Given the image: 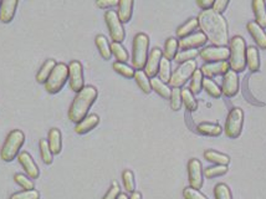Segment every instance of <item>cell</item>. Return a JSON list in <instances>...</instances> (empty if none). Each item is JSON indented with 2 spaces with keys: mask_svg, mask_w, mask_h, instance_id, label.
<instances>
[{
  "mask_svg": "<svg viewBox=\"0 0 266 199\" xmlns=\"http://www.w3.org/2000/svg\"><path fill=\"white\" fill-rule=\"evenodd\" d=\"M47 143L52 155H60L63 149V137L59 129H51L47 134Z\"/></svg>",
  "mask_w": 266,
  "mask_h": 199,
  "instance_id": "ffe728a7",
  "label": "cell"
},
{
  "mask_svg": "<svg viewBox=\"0 0 266 199\" xmlns=\"http://www.w3.org/2000/svg\"><path fill=\"white\" fill-rule=\"evenodd\" d=\"M170 107L173 111H179L182 107V90L180 89H172L170 94Z\"/></svg>",
  "mask_w": 266,
  "mask_h": 199,
  "instance_id": "7bdbcfd3",
  "label": "cell"
},
{
  "mask_svg": "<svg viewBox=\"0 0 266 199\" xmlns=\"http://www.w3.org/2000/svg\"><path fill=\"white\" fill-rule=\"evenodd\" d=\"M39 147H40V155H41L42 162L45 165H51L52 163V153L50 151L49 143H47V139H40L39 142Z\"/></svg>",
  "mask_w": 266,
  "mask_h": 199,
  "instance_id": "60d3db41",
  "label": "cell"
},
{
  "mask_svg": "<svg viewBox=\"0 0 266 199\" xmlns=\"http://www.w3.org/2000/svg\"><path fill=\"white\" fill-rule=\"evenodd\" d=\"M149 37L143 33H138L133 39L132 45V65L138 70H143L148 59Z\"/></svg>",
  "mask_w": 266,
  "mask_h": 199,
  "instance_id": "277c9868",
  "label": "cell"
},
{
  "mask_svg": "<svg viewBox=\"0 0 266 199\" xmlns=\"http://www.w3.org/2000/svg\"><path fill=\"white\" fill-rule=\"evenodd\" d=\"M228 5H229V0H215L214 4H213V8H211V10H214L215 13H218L222 15V13H224Z\"/></svg>",
  "mask_w": 266,
  "mask_h": 199,
  "instance_id": "681fc988",
  "label": "cell"
},
{
  "mask_svg": "<svg viewBox=\"0 0 266 199\" xmlns=\"http://www.w3.org/2000/svg\"><path fill=\"white\" fill-rule=\"evenodd\" d=\"M214 194L215 199H233L232 192H230L229 187L224 183H219L215 186Z\"/></svg>",
  "mask_w": 266,
  "mask_h": 199,
  "instance_id": "f6af8a7d",
  "label": "cell"
},
{
  "mask_svg": "<svg viewBox=\"0 0 266 199\" xmlns=\"http://www.w3.org/2000/svg\"><path fill=\"white\" fill-rule=\"evenodd\" d=\"M198 19L197 18H191L189 20L185 21L183 25H180L177 29V36L179 39H184V37L189 36V35L193 34L194 30H197L198 28Z\"/></svg>",
  "mask_w": 266,
  "mask_h": 199,
  "instance_id": "484cf974",
  "label": "cell"
},
{
  "mask_svg": "<svg viewBox=\"0 0 266 199\" xmlns=\"http://www.w3.org/2000/svg\"><path fill=\"white\" fill-rule=\"evenodd\" d=\"M100 123V117L96 113H92V115H87L81 122H78L75 127V132L77 134H85L87 132L92 131L95 127Z\"/></svg>",
  "mask_w": 266,
  "mask_h": 199,
  "instance_id": "d6986e66",
  "label": "cell"
},
{
  "mask_svg": "<svg viewBox=\"0 0 266 199\" xmlns=\"http://www.w3.org/2000/svg\"><path fill=\"white\" fill-rule=\"evenodd\" d=\"M67 66L70 89L76 94H78L85 87L84 68H82V65L78 61H71Z\"/></svg>",
  "mask_w": 266,
  "mask_h": 199,
  "instance_id": "30bf717a",
  "label": "cell"
},
{
  "mask_svg": "<svg viewBox=\"0 0 266 199\" xmlns=\"http://www.w3.org/2000/svg\"><path fill=\"white\" fill-rule=\"evenodd\" d=\"M18 4V0H4L1 3V8H0V21L1 23L8 24L13 20Z\"/></svg>",
  "mask_w": 266,
  "mask_h": 199,
  "instance_id": "ac0fdd59",
  "label": "cell"
},
{
  "mask_svg": "<svg viewBox=\"0 0 266 199\" xmlns=\"http://www.w3.org/2000/svg\"><path fill=\"white\" fill-rule=\"evenodd\" d=\"M97 95L99 92L94 86H85L81 91L76 94L70 106V110H68V118L71 122L77 125L86 117L89 110L96 101Z\"/></svg>",
  "mask_w": 266,
  "mask_h": 199,
  "instance_id": "7a4b0ae2",
  "label": "cell"
},
{
  "mask_svg": "<svg viewBox=\"0 0 266 199\" xmlns=\"http://www.w3.org/2000/svg\"><path fill=\"white\" fill-rule=\"evenodd\" d=\"M113 70L117 73H120V75H122L123 77H127V79L134 77V72H136V71L133 70L131 66H128L127 64L118 63V61H116V63L113 64Z\"/></svg>",
  "mask_w": 266,
  "mask_h": 199,
  "instance_id": "b9f144b4",
  "label": "cell"
},
{
  "mask_svg": "<svg viewBox=\"0 0 266 199\" xmlns=\"http://www.w3.org/2000/svg\"><path fill=\"white\" fill-rule=\"evenodd\" d=\"M196 70H197L196 60L180 64V65L175 68L174 72L172 73L169 85L173 89H179L183 85H185V82L188 81L189 79H192V76H193V73L196 72Z\"/></svg>",
  "mask_w": 266,
  "mask_h": 199,
  "instance_id": "52a82bcc",
  "label": "cell"
},
{
  "mask_svg": "<svg viewBox=\"0 0 266 199\" xmlns=\"http://www.w3.org/2000/svg\"><path fill=\"white\" fill-rule=\"evenodd\" d=\"M197 4H198L199 8H201L203 10H209V9L213 8L214 0H198Z\"/></svg>",
  "mask_w": 266,
  "mask_h": 199,
  "instance_id": "816d5d0a",
  "label": "cell"
},
{
  "mask_svg": "<svg viewBox=\"0 0 266 199\" xmlns=\"http://www.w3.org/2000/svg\"><path fill=\"white\" fill-rule=\"evenodd\" d=\"M200 58L205 61L206 64L209 63H220V61H228L230 58V51L227 46L219 47V46H206L200 50L199 53Z\"/></svg>",
  "mask_w": 266,
  "mask_h": 199,
  "instance_id": "8fae6325",
  "label": "cell"
},
{
  "mask_svg": "<svg viewBox=\"0 0 266 199\" xmlns=\"http://www.w3.org/2000/svg\"><path fill=\"white\" fill-rule=\"evenodd\" d=\"M188 178L191 188L198 191L203 187V168L201 163L196 158H192L188 162Z\"/></svg>",
  "mask_w": 266,
  "mask_h": 199,
  "instance_id": "7c38bea8",
  "label": "cell"
},
{
  "mask_svg": "<svg viewBox=\"0 0 266 199\" xmlns=\"http://www.w3.org/2000/svg\"><path fill=\"white\" fill-rule=\"evenodd\" d=\"M55 66H56V61L52 60V59H49V60L45 61L44 65L41 66V68L37 71L36 81L39 82V84H45L46 80L49 79L50 75H51L52 70L55 68Z\"/></svg>",
  "mask_w": 266,
  "mask_h": 199,
  "instance_id": "4316f807",
  "label": "cell"
},
{
  "mask_svg": "<svg viewBox=\"0 0 266 199\" xmlns=\"http://www.w3.org/2000/svg\"><path fill=\"white\" fill-rule=\"evenodd\" d=\"M9 199H40V193L36 189L32 191H21L18 193H14Z\"/></svg>",
  "mask_w": 266,
  "mask_h": 199,
  "instance_id": "bcb514c9",
  "label": "cell"
},
{
  "mask_svg": "<svg viewBox=\"0 0 266 199\" xmlns=\"http://www.w3.org/2000/svg\"><path fill=\"white\" fill-rule=\"evenodd\" d=\"M111 53H112V55H115V58L117 59L118 63L126 64V61L128 60L127 50H126L120 42H112V44H111Z\"/></svg>",
  "mask_w": 266,
  "mask_h": 199,
  "instance_id": "8d00e7d4",
  "label": "cell"
},
{
  "mask_svg": "<svg viewBox=\"0 0 266 199\" xmlns=\"http://www.w3.org/2000/svg\"><path fill=\"white\" fill-rule=\"evenodd\" d=\"M178 47H179V42L175 37H169L167 39L165 44V51H163V55H165V59L167 60H174L175 55L178 54Z\"/></svg>",
  "mask_w": 266,
  "mask_h": 199,
  "instance_id": "d6a6232c",
  "label": "cell"
},
{
  "mask_svg": "<svg viewBox=\"0 0 266 199\" xmlns=\"http://www.w3.org/2000/svg\"><path fill=\"white\" fill-rule=\"evenodd\" d=\"M117 199H130L127 197V194H125V193H121L120 196H118V198Z\"/></svg>",
  "mask_w": 266,
  "mask_h": 199,
  "instance_id": "db71d44e",
  "label": "cell"
},
{
  "mask_svg": "<svg viewBox=\"0 0 266 199\" xmlns=\"http://www.w3.org/2000/svg\"><path fill=\"white\" fill-rule=\"evenodd\" d=\"M95 42H96V46L99 49L100 55L102 56V59L103 60H110L112 53H111V45L108 42L107 37L103 36V35H97Z\"/></svg>",
  "mask_w": 266,
  "mask_h": 199,
  "instance_id": "d4e9b609",
  "label": "cell"
},
{
  "mask_svg": "<svg viewBox=\"0 0 266 199\" xmlns=\"http://www.w3.org/2000/svg\"><path fill=\"white\" fill-rule=\"evenodd\" d=\"M248 30L250 33V35L253 36V39L255 40L256 45H258L260 49L265 50L266 49V33L265 30L261 27H259L255 21H250L248 23Z\"/></svg>",
  "mask_w": 266,
  "mask_h": 199,
  "instance_id": "44dd1931",
  "label": "cell"
},
{
  "mask_svg": "<svg viewBox=\"0 0 266 199\" xmlns=\"http://www.w3.org/2000/svg\"><path fill=\"white\" fill-rule=\"evenodd\" d=\"M183 196H184L185 199H208L205 196H203L200 192L191 188V187H188V188H185L184 191H183Z\"/></svg>",
  "mask_w": 266,
  "mask_h": 199,
  "instance_id": "7dc6e473",
  "label": "cell"
},
{
  "mask_svg": "<svg viewBox=\"0 0 266 199\" xmlns=\"http://www.w3.org/2000/svg\"><path fill=\"white\" fill-rule=\"evenodd\" d=\"M133 5H134V3L132 0H121V1H118L117 15L122 24H127L132 18Z\"/></svg>",
  "mask_w": 266,
  "mask_h": 199,
  "instance_id": "7402d4cb",
  "label": "cell"
},
{
  "mask_svg": "<svg viewBox=\"0 0 266 199\" xmlns=\"http://www.w3.org/2000/svg\"><path fill=\"white\" fill-rule=\"evenodd\" d=\"M14 179H15L16 183H18L24 191H32V189H34V182H33L29 177L24 176L21 173H16L15 176H14Z\"/></svg>",
  "mask_w": 266,
  "mask_h": 199,
  "instance_id": "ee69618b",
  "label": "cell"
},
{
  "mask_svg": "<svg viewBox=\"0 0 266 199\" xmlns=\"http://www.w3.org/2000/svg\"><path fill=\"white\" fill-rule=\"evenodd\" d=\"M130 199H142V194L139 193V192H133V193L131 194Z\"/></svg>",
  "mask_w": 266,
  "mask_h": 199,
  "instance_id": "f5cc1de1",
  "label": "cell"
},
{
  "mask_svg": "<svg viewBox=\"0 0 266 199\" xmlns=\"http://www.w3.org/2000/svg\"><path fill=\"white\" fill-rule=\"evenodd\" d=\"M229 65L234 72H243L246 67V42L236 35L230 40Z\"/></svg>",
  "mask_w": 266,
  "mask_h": 199,
  "instance_id": "3957f363",
  "label": "cell"
},
{
  "mask_svg": "<svg viewBox=\"0 0 266 199\" xmlns=\"http://www.w3.org/2000/svg\"><path fill=\"white\" fill-rule=\"evenodd\" d=\"M239 91V77L237 73L233 70H229L224 75L222 85V94L227 97H233Z\"/></svg>",
  "mask_w": 266,
  "mask_h": 199,
  "instance_id": "5bb4252c",
  "label": "cell"
},
{
  "mask_svg": "<svg viewBox=\"0 0 266 199\" xmlns=\"http://www.w3.org/2000/svg\"><path fill=\"white\" fill-rule=\"evenodd\" d=\"M204 157L209 162L214 163L215 166H228L230 163L229 156L224 155V153L217 152V151H206L204 152Z\"/></svg>",
  "mask_w": 266,
  "mask_h": 199,
  "instance_id": "83f0119b",
  "label": "cell"
},
{
  "mask_svg": "<svg viewBox=\"0 0 266 199\" xmlns=\"http://www.w3.org/2000/svg\"><path fill=\"white\" fill-rule=\"evenodd\" d=\"M96 5L101 9H108L118 6V1L117 0H99V1H96Z\"/></svg>",
  "mask_w": 266,
  "mask_h": 199,
  "instance_id": "f907efd6",
  "label": "cell"
},
{
  "mask_svg": "<svg viewBox=\"0 0 266 199\" xmlns=\"http://www.w3.org/2000/svg\"><path fill=\"white\" fill-rule=\"evenodd\" d=\"M159 80L165 84H169L170 77H172V66H170V61L163 58L161 60V65H159L158 70Z\"/></svg>",
  "mask_w": 266,
  "mask_h": 199,
  "instance_id": "1f68e13d",
  "label": "cell"
},
{
  "mask_svg": "<svg viewBox=\"0 0 266 199\" xmlns=\"http://www.w3.org/2000/svg\"><path fill=\"white\" fill-rule=\"evenodd\" d=\"M151 86L152 91H156L161 97H163V99L166 100L170 99L172 90L169 89V86H168L167 84L162 82L159 79H157V77H153V79H151Z\"/></svg>",
  "mask_w": 266,
  "mask_h": 199,
  "instance_id": "f1b7e54d",
  "label": "cell"
},
{
  "mask_svg": "<svg viewBox=\"0 0 266 199\" xmlns=\"http://www.w3.org/2000/svg\"><path fill=\"white\" fill-rule=\"evenodd\" d=\"M199 55V51L197 49H191V50H182L179 53L175 55L174 60L178 64H184L188 63V61L194 60L197 59V56Z\"/></svg>",
  "mask_w": 266,
  "mask_h": 199,
  "instance_id": "d590c367",
  "label": "cell"
},
{
  "mask_svg": "<svg viewBox=\"0 0 266 199\" xmlns=\"http://www.w3.org/2000/svg\"><path fill=\"white\" fill-rule=\"evenodd\" d=\"M244 123V113L240 108H233L225 121V134L230 138H237L240 136Z\"/></svg>",
  "mask_w": 266,
  "mask_h": 199,
  "instance_id": "ba28073f",
  "label": "cell"
},
{
  "mask_svg": "<svg viewBox=\"0 0 266 199\" xmlns=\"http://www.w3.org/2000/svg\"><path fill=\"white\" fill-rule=\"evenodd\" d=\"M203 89L205 90V91L208 92L211 97L218 99V97L222 96V89H220V87L218 86V85L215 84V82L211 79H206V77L205 79H203Z\"/></svg>",
  "mask_w": 266,
  "mask_h": 199,
  "instance_id": "74e56055",
  "label": "cell"
},
{
  "mask_svg": "<svg viewBox=\"0 0 266 199\" xmlns=\"http://www.w3.org/2000/svg\"><path fill=\"white\" fill-rule=\"evenodd\" d=\"M253 10L255 14V23L263 29L266 28V3L264 0H254Z\"/></svg>",
  "mask_w": 266,
  "mask_h": 199,
  "instance_id": "603a6c76",
  "label": "cell"
},
{
  "mask_svg": "<svg viewBox=\"0 0 266 199\" xmlns=\"http://www.w3.org/2000/svg\"><path fill=\"white\" fill-rule=\"evenodd\" d=\"M120 194V187H118L117 182H113L112 187L108 189L107 193L104 194V197L102 199H117Z\"/></svg>",
  "mask_w": 266,
  "mask_h": 199,
  "instance_id": "c3c4849f",
  "label": "cell"
},
{
  "mask_svg": "<svg viewBox=\"0 0 266 199\" xmlns=\"http://www.w3.org/2000/svg\"><path fill=\"white\" fill-rule=\"evenodd\" d=\"M18 161L19 163L23 166V168L25 169L26 174L29 176L30 179L39 178L40 169L37 168L36 163L34 162V160H33V157L29 153L25 152V151H24V152H20L18 156Z\"/></svg>",
  "mask_w": 266,
  "mask_h": 199,
  "instance_id": "2e32d148",
  "label": "cell"
},
{
  "mask_svg": "<svg viewBox=\"0 0 266 199\" xmlns=\"http://www.w3.org/2000/svg\"><path fill=\"white\" fill-rule=\"evenodd\" d=\"M133 79L136 80L138 87L144 92V94H151L152 92L151 79L147 76L143 70L136 71V72H134V77H133Z\"/></svg>",
  "mask_w": 266,
  "mask_h": 199,
  "instance_id": "4dcf8cb0",
  "label": "cell"
},
{
  "mask_svg": "<svg viewBox=\"0 0 266 199\" xmlns=\"http://www.w3.org/2000/svg\"><path fill=\"white\" fill-rule=\"evenodd\" d=\"M197 19L201 33L213 44V46H227L229 42V32L224 16L209 9L201 11Z\"/></svg>",
  "mask_w": 266,
  "mask_h": 199,
  "instance_id": "6da1fadb",
  "label": "cell"
},
{
  "mask_svg": "<svg viewBox=\"0 0 266 199\" xmlns=\"http://www.w3.org/2000/svg\"><path fill=\"white\" fill-rule=\"evenodd\" d=\"M122 181H123V186H125L126 191L130 192V193H133L136 192V182H134V176H133V172L130 169L123 170L122 173Z\"/></svg>",
  "mask_w": 266,
  "mask_h": 199,
  "instance_id": "ab89813d",
  "label": "cell"
},
{
  "mask_svg": "<svg viewBox=\"0 0 266 199\" xmlns=\"http://www.w3.org/2000/svg\"><path fill=\"white\" fill-rule=\"evenodd\" d=\"M162 59H163L162 50L158 49V47L152 49V51L148 55V59H147L146 66H144V73H146L149 79L156 77V75L158 73L159 65H161V60H162Z\"/></svg>",
  "mask_w": 266,
  "mask_h": 199,
  "instance_id": "4fadbf2b",
  "label": "cell"
},
{
  "mask_svg": "<svg viewBox=\"0 0 266 199\" xmlns=\"http://www.w3.org/2000/svg\"><path fill=\"white\" fill-rule=\"evenodd\" d=\"M182 102L185 106V108L191 112H194L198 108V102H197L196 97L189 89L182 90Z\"/></svg>",
  "mask_w": 266,
  "mask_h": 199,
  "instance_id": "836d02e7",
  "label": "cell"
},
{
  "mask_svg": "<svg viewBox=\"0 0 266 199\" xmlns=\"http://www.w3.org/2000/svg\"><path fill=\"white\" fill-rule=\"evenodd\" d=\"M24 142H25V134L20 130H13L8 134L3 144V148H1V152H0L1 160L4 162L14 161V158L19 156V152H20V148L23 147Z\"/></svg>",
  "mask_w": 266,
  "mask_h": 199,
  "instance_id": "5b68a950",
  "label": "cell"
},
{
  "mask_svg": "<svg viewBox=\"0 0 266 199\" xmlns=\"http://www.w3.org/2000/svg\"><path fill=\"white\" fill-rule=\"evenodd\" d=\"M228 172V166H214V167L205 168V170L203 172V174L205 176V178H215V177H220L227 174Z\"/></svg>",
  "mask_w": 266,
  "mask_h": 199,
  "instance_id": "f35d334b",
  "label": "cell"
},
{
  "mask_svg": "<svg viewBox=\"0 0 266 199\" xmlns=\"http://www.w3.org/2000/svg\"><path fill=\"white\" fill-rule=\"evenodd\" d=\"M206 41H208V39L205 37V35L201 32H198L184 37V39H180L178 42H179V47L182 50H191L203 46Z\"/></svg>",
  "mask_w": 266,
  "mask_h": 199,
  "instance_id": "e0dca14e",
  "label": "cell"
},
{
  "mask_svg": "<svg viewBox=\"0 0 266 199\" xmlns=\"http://www.w3.org/2000/svg\"><path fill=\"white\" fill-rule=\"evenodd\" d=\"M68 80V66L66 64L60 63L56 64L55 68L52 70L51 75L49 76V79L45 82V90H46L49 94L55 95L58 92H60L63 90V87L65 86L66 81Z\"/></svg>",
  "mask_w": 266,
  "mask_h": 199,
  "instance_id": "8992f818",
  "label": "cell"
},
{
  "mask_svg": "<svg viewBox=\"0 0 266 199\" xmlns=\"http://www.w3.org/2000/svg\"><path fill=\"white\" fill-rule=\"evenodd\" d=\"M246 65L251 72H256L260 68V58L255 46H249L246 49Z\"/></svg>",
  "mask_w": 266,
  "mask_h": 199,
  "instance_id": "cb8c5ba5",
  "label": "cell"
},
{
  "mask_svg": "<svg viewBox=\"0 0 266 199\" xmlns=\"http://www.w3.org/2000/svg\"><path fill=\"white\" fill-rule=\"evenodd\" d=\"M203 73L200 70H196V72L193 73V76L191 79V86L189 90L193 95L200 94L201 89H203Z\"/></svg>",
  "mask_w": 266,
  "mask_h": 199,
  "instance_id": "e575fe53",
  "label": "cell"
},
{
  "mask_svg": "<svg viewBox=\"0 0 266 199\" xmlns=\"http://www.w3.org/2000/svg\"><path fill=\"white\" fill-rule=\"evenodd\" d=\"M229 70H230L229 61L204 64L200 68L203 76H205L206 79H210V77H214V76H219V75H223V73L225 75V73H227Z\"/></svg>",
  "mask_w": 266,
  "mask_h": 199,
  "instance_id": "9a60e30c",
  "label": "cell"
},
{
  "mask_svg": "<svg viewBox=\"0 0 266 199\" xmlns=\"http://www.w3.org/2000/svg\"><path fill=\"white\" fill-rule=\"evenodd\" d=\"M197 131L201 134H205V136L217 137L222 134L223 129L219 126V125H213V123L203 122L197 126Z\"/></svg>",
  "mask_w": 266,
  "mask_h": 199,
  "instance_id": "f546056e",
  "label": "cell"
},
{
  "mask_svg": "<svg viewBox=\"0 0 266 199\" xmlns=\"http://www.w3.org/2000/svg\"><path fill=\"white\" fill-rule=\"evenodd\" d=\"M104 21H106V25H107L113 42H120L121 44L125 40L126 33L125 29H123L122 23L118 19L117 13L113 10H107L104 14Z\"/></svg>",
  "mask_w": 266,
  "mask_h": 199,
  "instance_id": "9c48e42d",
  "label": "cell"
},
{
  "mask_svg": "<svg viewBox=\"0 0 266 199\" xmlns=\"http://www.w3.org/2000/svg\"><path fill=\"white\" fill-rule=\"evenodd\" d=\"M1 3H3V1H0V8H1Z\"/></svg>",
  "mask_w": 266,
  "mask_h": 199,
  "instance_id": "11a10c76",
  "label": "cell"
}]
</instances>
